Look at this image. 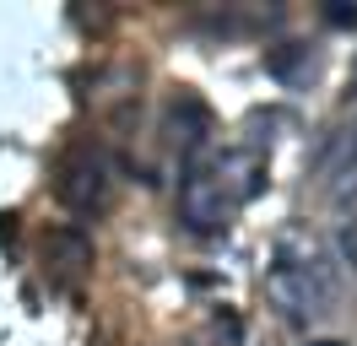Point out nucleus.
Wrapping results in <instances>:
<instances>
[{
    "mask_svg": "<svg viewBox=\"0 0 357 346\" xmlns=\"http://www.w3.org/2000/svg\"><path fill=\"white\" fill-rule=\"evenodd\" d=\"M266 303L282 319H303V314H319L331 303V281L309 260L303 265H276V271H266Z\"/></svg>",
    "mask_w": 357,
    "mask_h": 346,
    "instance_id": "obj_1",
    "label": "nucleus"
},
{
    "mask_svg": "<svg viewBox=\"0 0 357 346\" xmlns=\"http://www.w3.org/2000/svg\"><path fill=\"white\" fill-rule=\"evenodd\" d=\"M178 216L195 227V233H217L227 222V195L217 179H206V173H190L184 179V190H178Z\"/></svg>",
    "mask_w": 357,
    "mask_h": 346,
    "instance_id": "obj_2",
    "label": "nucleus"
},
{
    "mask_svg": "<svg viewBox=\"0 0 357 346\" xmlns=\"http://www.w3.org/2000/svg\"><path fill=\"white\" fill-rule=\"evenodd\" d=\"M54 195H60L66 206H76V211H92V206H103V195H109V173H103L98 157H76V163L60 168Z\"/></svg>",
    "mask_w": 357,
    "mask_h": 346,
    "instance_id": "obj_3",
    "label": "nucleus"
},
{
    "mask_svg": "<svg viewBox=\"0 0 357 346\" xmlns=\"http://www.w3.org/2000/svg\"><path fill=\"white\" fill-rule=\"evenodd\" d=\"M44 255L60 265V271H87L92 265V243L82 233H70V227H54V233L44 238Z\"/></svg>",
    "mask_w": 357,
    "mask_h": 346,
    "instance_id": "obj_4",
    "label": "nucleus"
},
{
    "mask_svg": "<svg viewBox=\"0 0 357 346\" xmlns=\"http://www.w3.org/2000/svg\"><path fill=\"white\" fill-rule=\"evenodd\" d=\"M352 157H357V130H352V135H341L335 146H325V157H319V173H335V168L347 173V163H352Z\"/></svg>",
    "mask_w": 357,
    "mask_h": 346,
    "instance_id": "obj_5",
    "label": "nucleus"
},
{
    "mask_svg": "<svg viewBox=\"0 0 357 346\" xmlns=\"http://www.w3.org/2000/svg\"><path fill=\"white\" fill-rule=\"evenodd\" d=\"M314 346H341V341H314Z\"/></svg>",
    "mask_w": 357,
    "mask_h": 346,
    "instance_id": "obj_6",
    "label": "nucleus"
}]
</instances>
